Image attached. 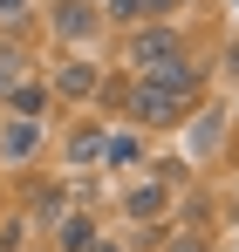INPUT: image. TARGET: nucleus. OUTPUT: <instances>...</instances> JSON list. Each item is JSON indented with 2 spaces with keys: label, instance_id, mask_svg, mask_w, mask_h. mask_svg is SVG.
<instances>
[{
  "label": "nucleus",
  "instance_id": "nucleus-1",
  "mask_svg": "<svg viewBox=\"0 0 239 252\" xmlns=\"http://www.w3.org/2000/svg\"><path fill=\"white\" fill-rule=\"evenodd\" d=\"M123 55H130V68L158 75V68H171V62H185V34H178L171 21H144V28H130Z\"/></svg>",
  "mask_w": 239,
  "mask_h": 252
},
{
  "label": "nucleus",
  "instance_id": "nucleus-2",
  "mask_svg": "<svg viewBox=\"0 0 239 252\" xmlns=\"http://www.w3.org/2000/svg\"><path fill=\"white\" fill-rule=\"evenodd\" d=\"M123 102H130V116H137L144 129H171V123H178V109H185V102H178V95H164L158 82H130Z\"/></svg>",
  "mask_w": 239,
  "mask_h": 252
},
{
  "label": "nucleus",
  "instance_id": "nucleus-3",
  "mask_svg": "<svg viewBox=\"0 0 239 252\" xmlns=\"http://www.w3.org/2000/svg\"><path fill=\"white\" fill-rule=\"evenodd\" d=\"M48 28H55L62 41H89V34L103 28V14H96L89 0H55V7H48Z\"/></svg>",
  "mask_w": 239,
  "mask_h": 252
},
{
  "label": "nucleus",
  "instance_id": "nucleus-4",
  "mask_svg": "<svg viewBox=\"0 0 239 252\" xmlns=\"http://www.w3.org/2000/svg\"><path fill=\"white\" fill-rule=\"evenodd\" d=\"M35 150H41V123L35 116H14V123L0 129V157H7V164H28Z\"/></svg>",
  "mask_w": 239,
  "mask_h": 252
},
{
  "label": "nucleus",
  "instance_id": "nucleus-5",
  "mask_svg": "<svg viewBox=\"0 0 239 252\" xmlns=\"http://www.w3.org/2000/svg\"><path fill=\"white\" fill-rule=\"evenodd\" d=\"M96 89H103L96 62H62V68H55V95H62V102H82V95H96Z\"/></svg>",
  "mask_w": 239,
  "mask_h": 252
},
{
  "label": "nucleus",
  "instance_id": "nucleus-6",
  "mask_svg": "<svg viewBox=\"0 0 239 252\" xmlns=\"http://www.w3.org/2000/svg\"><path fill=\"white\" fill-rule=\"evenodd\" d=\"M164 205H171V184H164V177H151V184H130V198H123V211H130V218H158Z\"/></svg>",
  "mask_w": 239,
  "mask_h": 252
},
{
  "label": "nucleus",
  "instance_id": "nucleus-7",
  "mask_svg": "<svg viewBox=\"0 0 239 252\" xmlns=\"http://www.w3.org/2000/svg\"><path fill=\"white\" fill-rule=\"evenodd\" d=\"M89 232H96L89 218H62V225H55V246H62V252H89V246H96Z\"/></svg>",
  "mask_w": 239,
  "mask_h": 252
},
{
  "label": "nucleus",
  "instance_id": "nucleus-8",
  "mask_svg": "<svg viewBox=\"0 0 239 252\" xmlns=\"http://www.w3.org/2000/svg\"><path fill=\"white\" fill-rule=\"evenodd\" d=\"M7 102H14V109H21V116H35L41 102H48V89H41V82H28V75H21V82L7 89Z\"/></svg>",
  "mask_w": 239,
  "mask_h": 252
},
{
  "label": "nucleus",
  "instance_id": "nucleus-9",
  "mask_svg": "<svg viewBox=\"0 0 239 252\" xmlns=\"http://www.w3.org/2000/svg\"><path fill=\"white\" fill-rule=\"evenodd\" d=\"M69 157H76V164H96V157H103V129H76V136H69Z\"/></svg>",
  "mask_w": 239,
  "mask_h": 252
},
{
  "label": "nucleus",
  "instance_id": "nucleus-10",
  "mask_svg": "<svg viewBox=\"0 0 239 252\" xmlns=\"http://www.w3.org/2000/svg\"><path fill=\"white\" fill-rule=\"evenodd\" d=\"M103 157H110V164H137V157H144V143H137V136H103Z\"/></svg>",
  "mask_w": 239,
  "mask_h": 252
},
{
  "label": "nucleus",
  "instance_id": "nucleus-11",
  "mask_svg": "<svg viewBox=\"0 0 239 252\" xmlns=\"http://www.w3.org/2000/svg\"><path fill=\"white\" fill-rule=\"evenodd\" d=\"M110 14H117L123 28H144V0H110Z\"/></svg>",
  "mask_w": 239,
  "mask_h": 252
},
{
  "label": "nucleus",
  "instance_id": "nucleus-12",
  "mask_svg": "<svg viewBox=\"0 0 239 252\" xmlns=\"http://www.w3.org/2000/svg\"><path fill=\"white\" fill-rule=\"evenodd\" d=\"M164 252H205V232H185V239H171Z\"/></svg>",
  "mask_w": 239,
  "mask_h": 252
},
{
  "label": "nucleus",
  "instance_id": "nucleus-13",
  "mask_svg": "<svg viewBox=\"0 0 239 252\" xmlns=\"http://www.w3.org/2000/svg\"><path fill=\"white\" fill-rule=\"evenodd\" d=\"M21 14H28V0H0V28H14Z\"/></svg>",
  "mask_w": 239,
  "mask_h": 252
},
{
  "label": "nucleus",
  "instance_id": "nucleus-14",
  "mask_svg": "<svg viewBox=\"0 0 239 252\" xmlns=\"http://www.w3.org/2000/svg\"><path fill=\"white\" fill-rule=\"evenodd\" d=\"M226 68H233V82H239V41H233V55H226Z\"/></svg>",
  "mask_w": 239,
  "mask_h": 252
}]
</instances>
